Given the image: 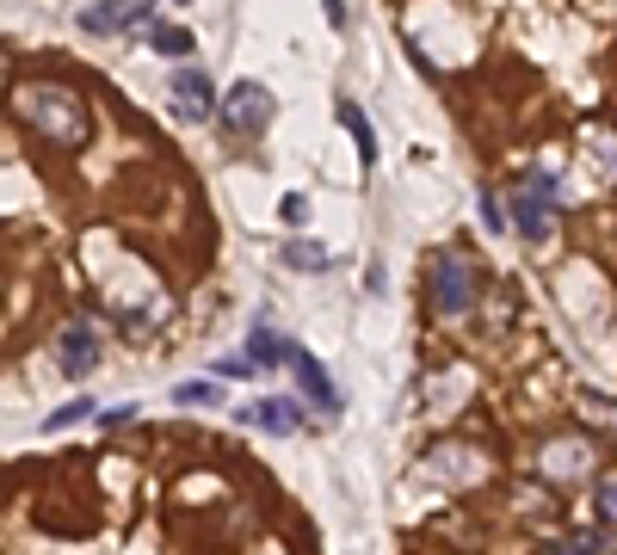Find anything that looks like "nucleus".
Instances as JSON below:
<instances>
[{
	"mask_svg": "<svg viewBox=\"0 0 617 555\" xmlns=\"http://www.w3.org/2000/svg\"><path fill=\"white\" fill-rule=\"evenodd\" d=\"M13 111L38 130L50 148H81L93 136V111L87 99L68 87V81H19L13 87Z\"/></svg>",
	"mask_w": 617,
	"mask_h": 555,
	"instance_id": "nucleus-1",
	"label": "nucleus"
},
{
	"mask_svg": "<svg viewBox=\"0 0 617 555\" xmlns=\"http://www.w3.org/2000/svg\"><path fill=\"white\" fill-rule=\"evenodd\" d=\"M426 303L439 321H463L476 309V266H469L463 253H439L426 266Z\"/></svg>",
	"mask_w": 617,
	"mask_h": 555,
	"instance_id": "nucleus-2",
	"label": "nucleus"
},
{
	"mask_svg": "<svg viewBox=\"0 0 617 555\" xmlns=\"http://www.w3.org/2000/svg\"><path fill=\"white\" fill-rule=\"evenodd\" d=\"M513 229L525 241H550L556 235V179L550 173H525V185L513 192Z\"/></svg>",
	"mask_w": 617,
	"mask_h": 555,
	"instance_id": "nucleus-3",
	"label": "nucleus"
},
{
	"mask_svg": "<svg viewBox=\"0 0 617 555\" xmlns=\"http://www.w3.org/2000/svg\"><path fill=\"white\" fill-rule=\"evenodd\" d=\"M223 130L229 136H266V124H272V93L260 87V81H241V87H229L223 93Z\"/></svg>",
	"mask_w": 617,
	"mask_h": 555,
	"instance_id": "nucleus-4",
	"label": "nucleus"
},
{
	"mask_svg": "<svg viewBox=\"0 0 617 555\" xmlns=\"http://www.w3.org/2000/svg\"><path fill=\"white\" fill-rule=\"evenodd\" d=\"M587 469H593V444L580 438V432L543 438V451H537V475H550V481H580Z\"/></svg>",
	"mask_w": 617,
	"mask_h": 555,
	"instance_id": "nucleus-5",
	"label": "nucleus"
},
{
	"mask_svg": "<svg viewBox=\"0 0 617 555\" xmlns=\"http://www.w3.org/2000/svg\"><path fill=\"white\" fill-rule=\"evenodd\" d=\"M426 475L451 481V488H476V481H488V457L476 444H439V451L426 457Z\"/></svg>",
	"mask_w": 617,
	"mask_h": 555,
	"instance_id": "nucleus-6",
	"label": "nucleus"
},
{
	"mask_svg": "<svg viewBox=\"0 0 617 555\" xmlns=\"http://www.w3.org/2000/svg\"><path fill=\"white\" fill-rule=\"evenodd\" d=\"M210 111H216V87H210V74H204L198 62L173 68V118L198 124V118H210Z\"/></svg>",
	"mask_w": 617,
	"mask_h": 555,
	"instance_id": "nucleus-7",
	"label": "nucleus"
},
{
	"mask_svg": "<svg viewBox=\"0 0 617 555\" xmlns=\"http://www.w3.org/2000/svg\"><path fill=\"white\" fill-rule=\"evenodd\" d=\"M56 358H62L68 377H93L99 370V327L93 321H68L56 333Z\"/></svg>",
	"mask_w": 617,
	"mask_h": 555,
	"instance_id": "nucleus-8",
	"label": "nucleus"
},
{
	"mask_svg": "<svg viewBox=\"0 0 617 555\" xmlns=\"http://www.w3.org/2000/svg\"><path fill=\"white\" fill-rule=\"evenodd\" d=\"M149 31L155 25V13L149 7H130V0H93V7L81 13V31H93V37H112V31Z\"/></svg>",
	"mask_w": 617,
	"mask_h": 555,
	"instance_id": "nucleus-9",
	"label": "nucleus"
},
{
	"mask_svg": "<svg viewBox=\"0 0 617 555\" xmlns=\"http://www.w3.org/2000/svg\"><path fill=\"white\" fill-rule=\"evenodd\" d=\"M241 420H247L253 432H266V438H290V432L303 426V407L284 401V395H260V401L241 407Z\"/></svg>",
	"mask_w": 617,
	"mask_h": 555,
	"instance_id": "nucleus-10",
	"label": "nucleus"
},
{
	"mask_svg": "<svg viewBox=\"0 0 617 555\" xmlns=\"http://www.w3.org/2000/svg\"><path fill=\"white\" fill-rule=\"evenodd\" d=\"M290 370H297V389L321 407V414H334L340 395H334V383H328V370H321V358H309V352L297 346V352H290Z\"/></svg>",
	"mask_w": 617,
	"mask_h": 555,
	"instance_id": "nucleus-11",
	"label": "nucleus"
},
{
	"mask_svg": "<svg viewBox=\"0 0 617 555\" xmlns=\"http://www.w3.org/2000/svg\"><path fill=\"white\" fill-rule=\"evenodd\" d=\"M340 124H346V136H352V148H358V167H377V136H371L365 111H358L352 99H340Z\"/></svg>",
	"mask_w": 617,
	"mask_h": 555,
	"instance_id": "nucleus-12",
	"label": "nucleus"
},
{
	"mask_svg": "<svg viewBox=\"0 0 617 555\" xmlns=\"http://www.w3.org/2000/svg\"><path fill=\"white\" fill-rule=\"evenodd\" d=\"M290 352H297V346H284V340H272V327H266V321L253 327V340H247V364H253V370H266V364H278V358L290 364Z\"/></svg>",
	"mask_w": 617,
	"mask_h": 555,
	"instance_id": "nucleus-13",
	"label": "nucleus"
},
{
	"mask_svg": "<svg viewBox=\"0 0 617 555\" xmlns=\"http://www.w3.org/2000/svg\"><path fill=\"white\" fill-rule=\"evenodd\" d=\"M284 266H297V272H328V247H321V241H290V247H284Z\"/></svg>",
	"mask_w": 617,
	"mask_h": 555,
	"instance_id": "nucleus-14",
	"label": "nucleus"
},
{
	"mask_svg": "<svg viewBox=\"0 0 617 555\" xmlns=\"http://www.w3.org/2000/svg\"><path fill=\"white\" fill-rule=\"evenodd\" d=\"M149 44H155V56H192V31H179V25H155L149 31Z\"/></svg>",
	"mask_w": 617,
	"mask_h": 555,
	"instance_id": "nucleus-15",
	"label": "nucleus"
},
{
	"mask_svg": "<svg viewBox=\"0 0 617 555\" xmlns=\"http://www.w3.org/2000/svg\"><path fill=\"white\" fill-rule=\"evenodd\" d=\"M556 555H611V537L605 531H568L556 543Z\"/></svg>",
	"mask_w": 617,
	"mask_h": 555,
	"instance_id": "nucleus-16",
	"label": "nucleus"
},
{
	"mask_svg": "<svg viewBox=\"0 0 617 555\" xmlns=\"http://www.w3.org/2000/svg\"><path fill=\"white\" fill-rule=\"evenodd\" d=\"M593 518H599V525H617V475L593 481Z\"/></svg>",
	"mask_w": 617,
	"mask_h": 555,
	"instance_id": "nucleus-17",
	"label": "nucleus"
},
{
	"mask_svg": "<svg viewBox=\"0 0 617 555\" xmlns=\"http://www.w3.org/2000/svg\"><path fill=\"white\" fill-rule=\"evenodd\" d=\"M173 401H179V407H216V401H223V389H216V383H179Z\"/></svg>",
	"mask_w": 617,
	"mask_h": 555,
	"instance_id": "nucleus-18",
	"label": "nucleus"
},
{
	"mask_svg": "<svg viewBox=\"0 0 617 555\" xmlns=\"http://www.w3.org/2000/svg\"><path fill=\"white\" fill-rule=\"evenodd\" d=\"M587 426H599V432H611V438H617V401L587 395Z\"/></svg>",
	"mask_w": 617,
	"mask_h": 555,
	"instance_id": "nucleus-19",
	"label": "nucleus"
},
{
	"mask_svg": "<svg viewBox=\"0 0 617 555\" xmlns=\"http://www.w3.org/2000/svg\"><path fill=\"white\" fill-rule=\"evenodd\" d=\"M482 222L500 235V229H513V210H506V198H494V192H482Z\"/></svg>",
	"mask_w": 617,
	"mask_h": 555,
	"instance_id": "nucleus-20",
	"label": "nucleus"
},
{
	"mask_svg": "<svg viewBox=\"0 0 617 555\" xmlns=\"http://www.w3.org/2000/svg\"><path fill=\"white\" fill-rule=\"evenodd\" d=\"M278 216L290 222V229H303V222H309V198H303V192H290V198L278 204Z\"/></svg>",
	"mask_w": 617,
	"mask_h": 555,
	"instance_id": "nucleus-21",
	"label": "nucleus"
},
{
	"mask_svg": "<svg viewBox=\"0 0 617 555\" xmlns=\"http://www.w3.org/2000/svg\"><path fill=\"white\" fill-rule=\"evenodd\" d=\"M81 414H93V401H68V407H56V414H50V432H62V426H75Z\"/></svg>",
	"mask_w": 617,
	"mask_h": 555,
	"instance_id": "nucleus-22",
	"label": "nucleus"
},
{
	"mask_svg": "<svg viewBox=\"0 0 617 555\" xmlns=\"http://www.w3.org/2000/svg\"><path fill=\"white\" fill-rule=\"evenodd\" d=\"M173 7H192V0H173Z\"/></svg>",
	"mask_w": 617,
	"mask_h": 555,
	"instance_id": "nucleus-23",
	"label": "nucleus"
}]
</instances>
